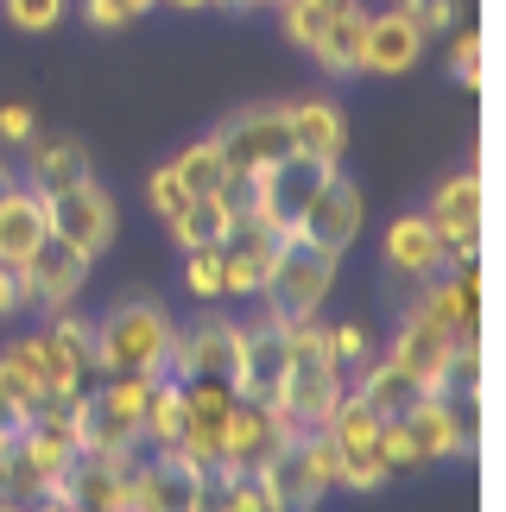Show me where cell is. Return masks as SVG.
Returning <instances> with one entry per match:
<instances>
[{
	"instance_id": "6da1fadb",
	"label": "cell",
	"mask_w": 506,
	"mask_h": 512,
	"mask_svg": "<svg viewBox=\"0 0 506 512\" xmlns=\"http://www.w3.org/2000/svg\"><path fill=\"white\" fill-rule=\"evenodd\" d=\"M146 399H152L146 373H108L89 399H76V418H70L76 449H89V456H133L146 443Z\"/></svg>"
},
{
	"instance_id": "7a4b0ae2",
	"label": "cell",
	"mask_w": 506,
	"mask_h": 512,
	"mask_svg": "<svg viewBox=\"0 0 506 512\" xmlns=\"http://www.w3.org/2000/svg\"><path fill=\"white\" fill-rule=\"evenodd\" d=\"M336 405H342V361L329 354V329L298 323V329H291V367H285L279 411L291 418V430L304 437V430H323Z\"/></svg>"
},
{
	"instance_id": "3957f363",
	"label": "cell",
	"mask_w": 506,
	"mask_h": 512,
	"mask_svg": "<svg viewBox=\"0 0 506 512\" xmlns=\"http://www.w3.org/2000/svg\"><path fill=\"white\" fill-rule=\"evenodd\" d=\"M336 260L342 253H329L317 241H304V234H279V253H272V272H266V317L279 323H310L329 298V285H336Z\"/></svg>"
},
{
	"instance_id": "277c9868",
	"label": "cell",
	"mask_w": 506,
	"mask_h": 512,
	"mask_svg": "<svg viewBox=\"0 0 506 512\" xmlns=\"http://www.w3.org/2000/svg\"><path fill=\"white\" fill-rule=\"evenodd\" d=\"M171 317L159 304L133 298V304H114L102 323H95V367L108 373H146V380H159L165 361H171Z\"/></svg>"
},
{
	"instance_id": "5b68a950",
	"label": "cell",
	"mask_w": 506,
	"mask_h": 512,
	"mask_svg": "<svg viewBox=\"0 0 506 512\" xmlns=\"http://www.w3.org/2000/svg\"><path fill=\"white\" fill-rule=\"evenodd\" d=\"M329 177H336V165H329V159H310V152H285L279 165H266L260 171V228L298 234L310 196H317Z\"/></svg>"
},
{
	"instance_id": "8992f818",
	"label": "cell",
	"mask_w": 506,
	"mask_h": 512,
	"mask_svg": "<svg viewBox=\"0 0 506 512\" xmlns=\"http://www.w3.org/2000/svg\"><path fill=\"white\" fill-rule=\"evenodd\" d=\"M178 386H184V437H178V449L203 468V475H216L222 468V430H228V411H235L241 392H235V380H209V373H190Z\"/></svg>"
},
{
	"instance_id": "52a82bcc",
	"label": "cell",
	"mask_w": 506,
	"mask_h": 512,
	"mask_svg": "<svg viewBox=\"0 0 506 512\" xmlns=\"http://www.w3.org/2000/svg\"><path fill=\"white\" fill-rule=\"evenodd\" d=\"M209 506V475L184 449H159L146 468H133V506L127 512H197Z\"/></svg>"
},
{
	"instance_id": "ba28073f",
	"label": "cell",
	"mask_w": 506,
	"mask_h": 512,
	"mask_svg": "<svg viewBox=\"0 0 506 512\" xmlns=\"http://www.w3.org/2000/svg\"><path fill=\"white\" fill-rule=\"evenodd\" d=\"M298 430H291V418L279 405H253V399H235V411H228V430H222V468L216 475H253L279 443H291Z\"/></svg>"
},
{
	"instance_id": "9c48e42d",
	"label": "cell",
	"mask_w": 506,
	"mask_h": 512,
	"mask_svg": "<svg viewBox=\"0 0 506 512\" xmlns=\"http://www.w3.org/2000/svg\"><path fill=\"white\" fill-rule=\"evenodd\" d=\"M285 367H291V323L266 317L241 329V361H235V392L253 405H279L285 392Z\"/></svg>"
},
{
	"instance_id": "30bf717a",
	"label": "cell",
	"mask_w": 506,
	"mask_h": 512,
	"mask_svg": "<svg viewBox=\"0 0 506 512\" xmlns=\"http://www.w3.org/2000/svg\"><path fill=\"white\" fill-rule=\"evenodd\" d=\"M57 500H70L76 512H127L133 506V456H89V449H76L64 481H57Z\"/></svg>"
},
{
	"instance_id": "8fae6325",
	"label": "cell",
	"mask_w": 506,
	"mask_h": 512,
	"mask_svg": "<svg viewBox=\"0 0 506 512\" xmlns=\"http://www.w3.org/2000/svg\"><path fill=\"white\" fill-rule=\"evenodd\" d=\"M380 424L361 399H348L342 392V405L329 411V443L342 449V487H380L386 481V456H380Z\"/></svg>"
},
{
	"instance_id": "7c38bea8",
	"label": "cell",
	"mask_w": 506,
	"mask_h": 512,
	"mask_svg": "<svg viewBox=\"0 0 506 512\" xmlns=\"http://www.w3.org/2000/svg\"><path fill=\"white\" fill-rule=\"evenodd\" d=\"M216 146H222L228 171H253V177H260L266 165H279L285 152H291L285 108H241L235 121L216 127Z\"/></svg>"
},
{
	"instance_id": "4fadbf2b",
	"label": "cell",
	"mask_w": 506,
	"mask_h": 512,
	"mask_svg": "<svg viewBox=\"0 0 506 512\" xmlns=\"http://www.w3.org/2000/svg\"><path fill=\"white\" fill-rule=\"evenodd\" d=\"M45 215H51V234H64L70 247H83L89 260L114 241V196L95 184V177H83V184L57 190L45 196Z\"/></svg>"
},
{
	"instance_id": "5bb4252c",
	"label": "cell",
	"mask_w": 506,
	"mask_h": 512,
	"mask_svg": "<svg viewBox=\"0 0 506 512\" xmlns=\"http://www.w3.org/2000/svg\"><path fill=\"white\" fill-rule=\"evenodd\" d=\"M253 475H260L272 512H310V506L329 494V481H323V468H317V456H310V443H304V437L279 443L260 468H253Z\"/></svg>"
},
{
	"instance_id": "9a60e30c",
	"label": "cell",
	"mask_w": 506,
	"mask_h": 512,
	"mask_svg": "<svg viewBox=\"0 0 506 512\" xmlns=\"http://www.w3.org/2000/svg\"><path fill=\"white\" fill-rule=\"evenodd\" d=\"M19 279H26L32 304H45V310H70V298H76V291H83V279H89V253H83V247H70L64 234H45V241L26 253Z\"/></svg>"
},
{
	"instance_id": "2e32d148",
	"label": "cell",
	"mask_w": 506,
	"mask_h": 512,
	"mask_svg": "<svg viewBox=\"0 0 506 512\" xmlns=\"http://www.w3.org/2000/svg\"><path fill=\"white\" fill-rule=\"evenodd\" d=\"M235 361H241V323H228V317H203L197 329L171 336V361H165V373H171V380H190V373H209V380H235Z\"/></svg>"
},
{
	"instance_id": "e0dca14e",
	"label": "cell",
	"mask_w": 506,
	"mask_h": 512,
	"mask_svg": "<svg viewBox=\"0 0 506 512\" xmlns=\"http://www.w3.org/2000/svg\"><path fill=\"white\" fill-rule=\"evenodd\" d=\"M424 222L437 228V241L450 260H475V247H481V171H462L450 177L437 196H431V215Z\"/></svg>"
},
{
	"instance_id": "ac0fdd59",
	"label": "cell",
	"mask_w": 506,
	"mask_h": 512,
	"mask_svg": "<svg viewBox=\"0 0 506 512\" xmlns=\"http://www.w3.org/2000/svg\"><path fill=\"white\" fill-rule=\"evenodd\" d=\"M393 361L418 380V392H443L456 380V336L450 329H437L424 310H412L399 329V342H393Z\"/></svg>"
},
{
	"instance_id": "d6986e66",
	"label": "cell",
	"mask_w": 506,
	"mask_h": 512,
	"mask_svg": "<svg viewBox=\"0 0 506 512\" xmlns=\"http://www.w3.org/2000/svg\"><path fill=\"white\" fill-rule=\"evenodd\" d=\"M298 234H304V241H317V247H329V253L355 247V234H361V190L348 184V177H329V184L310 196Z\"/></svg>"
},
{
	"instance_id": "ffe728a7",
	"label": "cell",
	"mask_w": 506,
	"mask_h": 512,
	"mask_svg": "<svg viewBox=\"0 0 506 512\" xmlns=\"http://www.w3.org/2000/svg\"><path fill=\"white\" fill-rule=\"evenodd\" d=\"M418 51H424V38H418V26H412L399 7H393V13H367L361 70H374V76H405V70L418 64Z\"/></svg>"
},
{
	"instance_id": "44dd1931",
	"label": "cell",
	"mask_w": 506,
	"mask_h": 512,
	"mask_svg": "<svg viewBox=\"0 0 506 512\" xmlns=\"http://www.w3.org/2000/svg\"><path fill=\"white\" fill-rule=\"evenodd\" d=\"M272 253H279V234L260 228V222L228 234V247H222V298H247V291H260L266 272H272Z\"/></svg>"
},
{
	"instance_id": "7402d4cb",
	"label": "cell",
	"mask_w": 506,
	"mask_h": 512,
	"mask_svg": "<svg viewBox=\"0 0 506 512\" xmlns=\"http://www.w3.org/2000/svg\"><path fill=\"white\" fill-rule=\"evenodd\" d=\"M13 361L38 380V392H83V373H89V361H83V354H76L64 336H57V329H51V336L19 342Z\"/></svg>"
},
{
	"instance_id": "603a6c76",
	"label": "cell",
	"mask_w": 506,
	"mask_h": 512,
	"mask_svg": "<svg viewBox=\"0 0 506 512\" xmlns=\"http://www.w3.org/2000/svg\"><path fill=\"white\" fill-rule=\"evenodd\" d=\"M51 234L45 196L38 190H7L0 196V266H26V253Z\"/></svg>"
},
{
	"instance_id": "cb8c5ba5",
	"label": "cell",
	"mask_w": 506,
	"mask_h": 512,
	"mask_svg": "<svg viewBox=\"0 0 506 512\" xmlns=\"http://www.w3.org/2000/svg\"><path fill=\"white\" fill-rule=\"evenodd\" d=\"M393 424H399L405 437H412V443L424 449V462H437V456H456V449L469 443V437L456 430V411L443 405V392H418V399L405 405Z\"/></svg>"
},
{
	"instance_id": "d4e9b609",
	"label": "cell",
	"mask_w": 506,
	"mask_h": 512,
	"mask_svg": "<svg viewBox=\"0 0 506 512\" xmlns=\"http://www.w3.org/2000/svg\"><path fill=\"white\" fill-rule=\"evenodd\" d=\"M285 127H291V152H310V159H329V165H336L342 146H348V121H342L336 102H298V108H285Z\"/></svg>"
},
{
	"instance_id": "484cf974",
	"label": "cell",
	"mask_w": 506,
	"mask_h": 512,
	"mask_svg": "<svg viewBox=\"0 0 506 512\" xmlns=\"http://www.w3.org/2000/svg\"><path fill=\"white\" fill-rule=\"evenodd\" d=\"M386 260H393V272H405V279H431L450 253H443L437 228L424 222V215H399V222L386 228Z\"/></svg>"
},
{
	"instance_id": "4316f807",
	"label": "cell",
	"mask_w": 506,
	"mask_h": 512,
	"mask_svg": "<svg viewBox=\"0 0 506 512\" xmlns=\"http://www.w3.org/2000/svg\"><path fill=\"white\" fill-rule=\"evenodd\" d=\"M418 310L437 329H450V336H475V310H481V272H475V260H462L456 285H431V291H424Z\"/></svg>"
},
{
	"instance_id": "83f0119b",
	"label": "cell",
	"mask_w": 506,
	"mask_h": 512,
	"mask_svg": "<svg viewBox=\"0 0 506 512\" xmlns=\"http://www.w3.org/2000/svg\"><path fill=\"white\" fill-rule=\"evenodd\" d=\"M32 190L38 196H57V190H70V184H83V177H95L89 171V152L76 146V140H38L32 133Z\"/></svg>"
},
{
	"instance_id": "f1b7e54d",
	"label": "cell",
	"mask_w": 506,
	"mask_h": 512,
	"mask_svg": "<svg viewBox=\"0 0 506 512\" xmlns=\"http://www.w3.org/2000/svg\"><path fill=\"white\" fill-rule=\"evenodd\" d=\"M361 38H367V7L329 13V26H323L317 45H310V57H317L329 76H355L361 70Z\"/></svg>"
},
{
	"instance_id": "f546056e",
	"label": "cell",
	"mask_w": 506,
	"mask_h": 512,
	"mask_svg": "<svg viewBox=\"0 0 506 512\" xmlns=\"http://www.w3.org/2000/svg\"><path fill=\"white\" fill-rule=\"evenodd\" d=\"M171 234H178V247L203 253V247H228V234H235V222H228L222 196H190V203L171 215Z\"/></svg>"
},
{
	"instance_id": "4dcf8cb0",
	"label": "cell",
	"mask_w": 506,
	"mask_h": 512,
	"mask_svg": "<svg viewBox=\"0 0 506 512\" xmlns=\"http://www.w3.org/2000/svg\"><path fill=\"white\" fill-rule=\"evenodd\" d=\"M355 399H361L367 411H374V418H386V424H393L399 411L418 399V380H412V373H405V367L393 361V354H386V361H374V367H367V380H361V392H355Z\"/></svg>"
},
{
	"instance_id": "1f68e13d",
	"label": "cell",
	"mask_w": 506,
	"mask_h": 512,
	"mask_svg": "<svg viewBox=\"0 0 506 512\" xmlns=\"http://www.w3.org/2000/svg\"><path fill=\"white\" fill-rule=\"evenodd\" d=\"M146 437L159 443V449H178L184 437V386L178 380H152V399H146Z\"/></svg>"
},
{
	"instance_id": "d6a6232c",
	"label": "cell",
	"mask_w": 506,
	"mask_h": 512,
	"mask_svg": "<svg viewBox=\"0 0 506 512\" xmlns=\"http://www.w3.org/2000/svg\"><path fill=\"white\" fill-rule=\"evenodd\" d=\"M178 184L190 190V196H216L222 190V177H228V159H222V146H216V133H209L203 146H184L178 152Z\"/></svg>"
},
{
	"instance_id": "836d02e7",
	"label": "cell",
	"mask_w": 506,
	"mask_h": 512,
	"mask_svg": "<svg viewBox=\"0 0 506 512\" xmlns=\"http://www.w3.org/2000/svg\"><path fill=\"white\" fill-rule=\"evenodd\" d=\"M209 481H222V494H216L209 512H272L260 475H209Z\"/></svg>"
},
{
	"instance_id": "e575fe53",
	"label": "cell",
	"mask_w": 506,
	"mask_h": 512,
	"mask_svg": "<svg viewBox=\"0 0 506 512\" xmlns=\"http://www.w3.org/2000/svg\"><path fill=\"white\" fill-rule=\"evenodd\" d=\"M323 26H329V7H323V0H285V38H291V45H317V38H323Z\"/></svg>"
},
{
	"instance_id": "d590c367",
	"label": "cell",
	"mask_w": 506,
	"mask_h": 512,
	"mask_svg": "<svg viewBox=\"0 0 506 512\" xmlns=\"http://www.w3.org/2000/svg\"><path fill=\"white\" fill-rule=\"evenodd\" d=\"M184 285L197 291V298H222V247H203V253H190V266H184Z\"/></svg>"
},
{
	"instance_id": "8d00e7d4",
	"label": "cell",
	"mask_w": 506,
	"mask_h": 512,
	"mask_svg": "<svg viewBox=\"0 0 506 512\" xmlns=\"http://www.w3.org/2000/svg\"><path fill=\"white\" fill-rule=\"evenodd\" d=\"M0 392H7V399H13L19 411H26V418L38 411V399H45V392H38V380H32V373L13 361V354H0Z\"/></svg>"
},
{
	"instance_id": "74e56055",
	"label": "cell",
	"mask_w": 506,
	"mask_h": 512,
	"mask_svg": "<svg viewBox=\"0 0 506 512\" xmlns=\"http://www.w3.org/2000/svg\"><path fill=\"white\" fill-rule=\"evenodd\" d=\"M7 19L19 32H51L64 19V0H7Z\"/></svg>"
},
{
	"instance_id": "f35d334b",
	"label": "cell",
	"mask_w": 506,
	"mask_h": 512,
	"mask_svg": "<svg viewBox=\"0 0 506 512\" xmlns=\"http://www.w3.org/2000/svg\"><path fill=\"white\" fill-rule=\"evenodd\" d=\"M380 456H386V475H399V468H424V449L405 437L399 424H380Z\"/></svg>"
},
{
	"instance_id": "ab89813d",
	"label": "cell",
	"mask_w": 506,
	"mask_h": 512,
	"mask_svg": "<svg viewBox=\"0 0 506 512\" xmlns=\"http://www.w3.org/2000/svg\"><path fill=\"white\" fill-rule=\"evenodd\" d=\"M399 13L418 26V38H437V32H450V0H399Z\"/></svg>"
},
{
	"instance_id": "60d3db41",
	"label": "cell",
	"mask_w": 506,
	"mask_h": 512,
	"mask_svg": "<svg viewBox=\"0 0 506 512\" xmlns=\"http://www.w3.org/2000/svg\"><path fill=\"white\" fill-rule=\"evenodd\" d=\"M146 190H152V209H159L165 222H171V215H178V209L190 203V190L178 184V171H171V165H159V171H152V184H146Z\"/></svg>"
},
{
	"instance_id": "b9f144b4",
	"label": "cell",
	"mask_w": 506,
	"mask_h": 512,
	"mask_svg": "<svg viewBox=\"0 0 506 512\" xmlns=\"http://www.w3.org/2000/svg\"><path fill=\"white\" fill-rule=\"evenodd\" d=\"M450 64H456V76L469 89H481V32H462L456 45H450Z\"/></svg>"
},
{
	"instance_id": "7bdbcfd3",
	"label": "cell",
	"mask_w": 506,
	"mask_h": 512,
	"mask_svg": "<svg viewBox=\"0 0 506 512\" xmlns=\"http://www.w3.org/2000/svg\"><path fill=\"white\" fill-rule=\"evenodd\" d=\"M57 336H64V342L95 367V323H83V317H70V310H64V317H57Z\"/></svg>"
},
{
	"instance_id": "ee69618b",
	"label": "cell",
	"mask_w": 506,
	"mask_h": 512,
	"mask_svg": "<svg viewBox=\"0 0 506 512\" xmlns=\"http://www.w3.org/2000/svg\"><path fill=\"white\" fill-rule=\"evenodd\" d=\"M26 304H32V291L19 279V266H0V317H13V310H26Z\"/></svg>"
},
{
	"instance_id": "f6af8a7d",
	"label": "cell",
	"mask_w": 506,
	"mask_h": 512,
	"mask_svg": "<svg viewBox=\"0 0 506 512\" xmlns=\"http://www.w3.org/2000/svg\"><path fill=\"white\" fill-rule=\"evenodd\" d=\"M329 354H336V361H367V336H361L355 323L329 329Z\"/></svg>"
},
{
	"instance_id": "bcb514c9",
	"label": "cell",
	"mask_w": 506,
	"mask_h": 512,
	"mask_svg": "<svg viewBox=\"0 0 506 512\" xmlns=\"http://www.w3.org/2000/svg\"><path fill=\"white\" fill-rule=\"evenodd\" d=\"M32 133H38V121H32V108H0V140L26 146Z\"/></svg>"
},
{
	"instance_id": "7dc6e473",
	"label": "cell",
	"mask_w": 506,
	"mask_h": 512,
	"mask_svg": "<svg viewBox=\"0 0 506 512\" xmlns=\"http://www.w3.org/2000/svg\"><path fill=\"white\" fill-rule=\"evenodd\" d=\"M19 430H26V411H19V405L7 399V392H0V449H7V443L19 437Z\"/></svg>"
},
{
	"instance_id": "c3c4849f",
	"label": "cell",
	"mask_w": 506,
	"mask_h": 512,
	"mask_svg": "<svg viewBox=\"0 0 506 512\" xmlns=\"http://www.w3.org/2000/svg\"><path fill=\"white\" fill-rule=\"evenodd\" d=\"M32 512H76L70 500H57V494H45V506H32Z\"/></svg>"
},
{
	"instance_id": "681fc988",
	"label": "cell",
	"mask_w": 506,
	"mask_h": 512,
	"mask_svg": "<svg viewBox=\"0 0 506 512\" xmlns=\"http://www.w3.org/2000/svg\"><path fill=\"white\" fill-rule=\"evenodd\" d=\"M7 190H19V177L7 171V159H0V196H7Z\"/></svg>"
},
{
	"instance_id": "f907efd6",
	"label": "cell",
	"mask_w": 506,
	"mask_h": 512,
	"mask_svg": "<svg viewBox=\"0 0 506 512\" xmlns=\"http://www.w3.org/2000/svg\"><path fill=\"white\" fill-rule=\"evenodd\" d=\"M0 512H32L26 500H7V494H0Z\"/></svg>"
},
{
	"instance_id": "816d5d0a",
	"label": "cell",
	"mask_w": 506,
	"mask_h": 512,
	"mask_svg": "<svg viewBox=\"0 0 506 512\" xmlns=\"http://www.w3.org/2000/svg\"><path fill=\"white\" fill-rule=\"evenodd\" d=\"M323 7H329V13H348V7H361V0H323Z\"/></svg>"
},
{
	"instance_id": "f5cc1de1",
	"label": "cell",
	"mask_w": 506,
	"mask_h": 512,
	"mask_svg": "<svg viewBox=\"0 0 506 512\" xmlns=\"http://www.w3.org/2000/svg\"><path fill=\"white\" fill-rule=\"evenodd\" d=\"M171 7H209V0H171Z\"/></svg>"
},
{
	"instance_id": "db71d44e",
	"label": "cell",
	"mask_w": 506,
	"mask_h": 512,
	"mask_svg": "<svg viewBox=\"0 0 506 512\" xmlns=\"http://www.w3.org/2000/svg\"><path fill=\"white\" fill-rule=\"evenodd\" d=\"M222 7H260V0H222Z\"/></svg>"
},
{
	"instance_id": "11a10c76",
	"label": "cell",
	"mask_w": 506,
	"mask_h": 512,
	"mask_svg": "<svg viewBox=\"0 0 506 512\" xmlns=\"http://www.w3.org/2000/svg\"><path fill=\"white\" fill-rule=\"evenodd\" d=\"M0 475H7V449H0Z\"/></svg>"
},
{
	"instance_id": "9f6ffc18",
	"label": "cell",
	"mask_w": 506,
	"mask_h": 512,
	"mask_svg": "<svg viewBox=\"0 0 506 512\" xmlns=\"http://www.w3.org/2000/svg\"><path fill=\"white\" fill-rule=\"evenodd\" d=\"M272 7H285V0H272Z\"/></svg>"
},
{
	"instance_id": "6f0895ef",
	"label": "cell",
	"mask_w": 506,
	"mask_h": 512,
	"mask_svg": "<svg viewBox=\"0 0 506 512\" xmlns=\"http://www.w3.org/2000/svg\"><path fill=\"white\" fill-rule=\"evenodd\" d=\"M197 512H209V506H197Z\"/></svg>"
}]
</instances>
